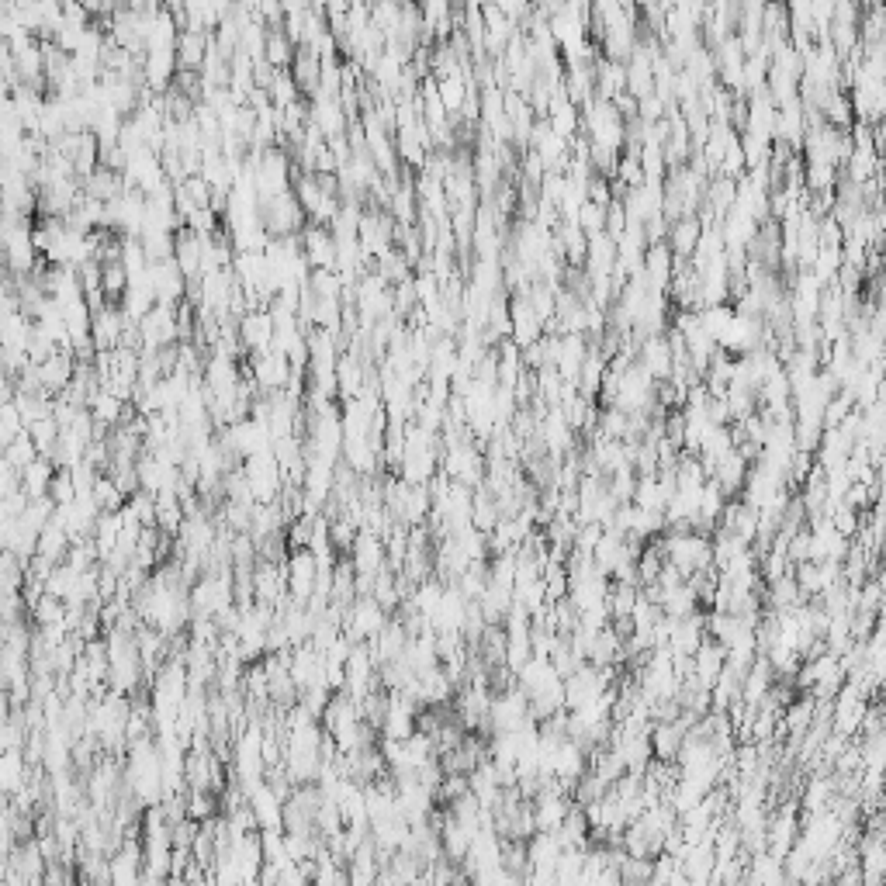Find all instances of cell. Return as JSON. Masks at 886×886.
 I'll return each instance as SVG.
<instances>
[{
  "label": "cell",
  "instance_id": "cell-1",
  "mask_svg": "<svg viewBox=\"0 0 886 886\" xmlns=\"http://www.w3.org/2000/svg\"><path fill=\"white\" fill-rule=\"evenodd\" d=\"M315 582H319V561H315V554L309 551V547L291 551L288 568H284V585H288V592H291V603L295 606L309 603V599L315 596Z\"/></svg>",
  "mask_w": 886,
  "mask_h": 886
},
{
  "label": "cell",
  "instance_id": "cell-2",
  "mask_svg": "<svg viewBox=\"0 0 886 886\" xmlns=\"http://www.w3.org/2000/svg\"><path fill=\"white\" fill-rule=\"evenodd\" d=\"M239 343H243V350H250L253 357L274 350V319H270V309H250L239 319Z\"/></svg>",
  "mask_w": 886,
  "mask_h": 886
},
{
  "label": "cell",
  "instance_id": "cell-3",
  "mask_svg": "<svg viewBox=\"0 0 886 886\" xmlns=\"http://www.w3.org/2000/svg\"><path fill=\"white\" fill-rule=\"evenodd\" d=\"M385 623H388L385 610H381L371 596H364L354 610L347 613V637H354V641H374V637L385 630Z\"/></svg>",
  "mask_w": 886,
  "mask_h": 886
},
{
  "label": "cell",
  "instance_id": "cell-4",
  "mask_svg": "<svg viewBox=\"0 0 886 886\" xmlns=\"http://www.w3.org/2000/svg\"><path fill=\"white\" fill-rule=\"evenodd\" d=\"M700 232H703V222L696 219V215H682V219H675L672 225H668V250H672L675 260H689L696 250V243H700Z\"/></svg>",
  "mask_w": 886,
  "mask_h": 886
},
{
  "label": "cell",
  "instance_id": "cell-5",
  "mask_svg": "<svg viewBox=\"0 0 886 886\" xmlns=\"http://www.w3.org/2000/svg\"><path fill=\"white\" fill-rule=\"evenodd\" d=\"M208 45H212V35H205V32H191V28L177 32V45H174L177 70L198 73V70H201V63H205Z\"/></svg>",
  "mask_w": 886,
  "mask_h": 886
},
{
  "label": "cell",
  "instance_id": "cell-6",
  "mask_svg": "<svg viewBox=\"0 0 886 886\" xmlns=\"http://www.w3.org/2000/svg\"><path fill=\"white\" fill-rule=\"evenodd\" d=\"M52 478H56V468H52L49 457H35V461L21 471V492L28 495V502H32V499H49Z\"/></svg>",
  "mask_w": 886,
  "mask_h": 886
},
{
  "label": "cell",
  "instance_id": "cell-7",
  "mask_svg": "<svg viewBox=\"0 0 886 886\" xmlns=\"http://www.w3.org/2000/svg\"><path fill=\"white\" fill-rule=\"evenodd\" d=\"M295 49L298 45L288 39V32H284L281 25L267 28V39H264V63H270L274 70H288L291 59H295Z\"/></svg>",
  "mask_w": 886,
  "mask_h": 886
},
{
  "label": "cell",
  "instance_id": "cell-8",
  "mask_svg": "<svg viewBox=\"0 0 886 886\" xmlns=\"http://www.w3.org/2000/svg\"><path fill=\"white\" fill-rule=\"evenodd\" d=\"M90 499H94V506L101 509V513H122L125 509V492L118 488L115 482H111L108 475H97L94 485H90Z\"/></svg>",
  "mask_w": 886,
  "mask_h": 886
},
{
  "label": "cell",
  "instance_id": "cell-9",
  "mask_svg": "<svg viewBox=\"0 0 886 886\" xmlns=\"http://www.w3.org/2000/svg\"><path fill=\"white\" fill-rule=\"evenodd\" d=\"M25 786V755L18 748L0 755V793H14Z\"/></svg>",
  "mask_w": 886,
  "mask_h": 886
},
{
  "label": "cell",
  "instance_id": "cell-10",
  "mask_svg": "<svg viewBox=\"0 0 886 886\" xmlns=\"http://www.w3.org/2000/svg\"><path fill=\"white\" fill-rule=\"evenodd\" d=\"M35 457H39V450H35V443H32V437H28V433H18V437H14V440L4 447V461L11 464V468L18 471V475L28 468V464L35 461Z\"/></svg>",
  "mask_w": 886,
  "mask_h": 886
},
{
  "label": "cell",
  "instance_id": "cell-11",
  "mask_svg": "<svg viewBox=\"0 0 886 886\" xmlns=\"http://www.w3.org/2000/svg\"><path fill=\"white\" fill-rule=\"evenodd\" d=\"M32 617L42 630L45 627H59V623L66 620V606L59 603V599H52V596H42L39 603L32 606Z\"/></svg>",
  "mask_w": 886,
  "mask_h": 886
}]
</instances>
